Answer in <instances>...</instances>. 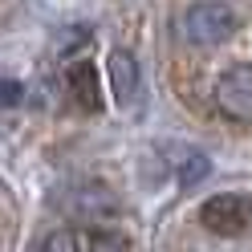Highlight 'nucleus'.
Masks as SVG:
<instances>
[{
    "instance_id": "obj_1",
    "label": "nucleus",
    "mask_w": 252,
    "mask_h": 252,
    "mask_svg": "<svg viewBox=\"0 0 252 252\" xmlns=\"http://www.w3.org/2000/svg\"><path fill=\"white\" fill-rule=\"evenodd\" d=\"M232 33H236V12L220 0H199L179 17V37L195 49H212V45L228 41Z\"/></svg>"
},
{
    "instance_id": "obj_2",
    "label": "nucleus",
    "mask_w": 252,
    "mask_h": 252,
    "mask_svg": "<svg viewBox=\"0 0 252 252\" xmlns=\"http://www.w3.org/2000/svg\"><path fill=\"white\" fill-rule=\"evenodd\" d=\"M199 224L208 228L212 236H244L252 228V199L240 195V191L212 195L199 208Z\"/></svg>"
},
{
    "instance_id": "obj_3",
    "label": "nucleus",
    "mask_w": 252,
    "mask_h": 252,
    "mask_svg": "<svg viewBox=\"0 0 252 252\" xmlns=\"http://www.w3.org/2000/svg\"><path fill=\"white\" fill-rule=\"evenodd\" d=\"M216 98L236 122H252V65H232L216 82Z\"/></svg>"
},
{
    "instance_id": "obj_4",
    "label": "nucleus",
    "mask_w": 252,
    "mask_h": 252,
    "mask_svg": "<svg viewBox=\"0 0 252 252\" xmlns=\"http://www.w3.org/2000/svg\"><path fill=\"white\" fill-rule=\"evenodd\" d=\"M37 252H130L118 236L110 232H86V228H61L53 236H45V244Z\"/></svg>"
},
{
    "instance_id": "obj_5",
    "label": "nucleus",
    "mask_w": 252,
    "mask_h": 252,
    "mask_svg": "<svg viewBox=\"0 0 252 252\" xmlns=\"http://www.w3.org/2000/svg\"><path fill=\"white\" fill-rule=\"evenodd\" d=\"M110 90H114L118 106H134V98H138V61L126 49L110 53Z\"/></svg>"
},
{
    "instance_id": "obj_6",
    "label": "nucleus",
    "mask_w": 252,
    "mask_h": 252,
    "mask_svg": "<svg viewBox=\"0 0 252 252\" xmlns=\"http://www.w3.org/2000/svg\"><path fill=\"white\" fill-rule=\"evenodd\" d=\"M65 86H69V98L82 106V110H102V90H98V73H94L90 61H77V65L65 73Z\"/></svg>"
},
{
    "instance_id": "obj_7",
    "label": "nucleus",
    "mask_w": 252,
    "mask_h": 252,
    "mask_svg": "<svg viewBox=\"0 0 252 252\" xmlns=\"http://www.w3.org/2000/svg\"><path fill=\"white\" fill-rule=\"evenodd\" d=\"M203 175H208V159H203L199 151H183V159H179V179H183V183H199Z\"/></svg>"
},
{
    "instance_id": "obj_8",
    "label": "nucleus",
    "mask_w": 252,
    "mask_h": 252,
    "mask_svg": "<svg viewBox=\"0 0 252 252\" xmlns=\"http://www.w3.org/2000/svg\"><path fill=\"white\" fill-rule=\"evenodd\" d=\"M25 98V90L17 82H8V77H0V110H8V106H17Z\"/></svg>"
}]
</instances>
